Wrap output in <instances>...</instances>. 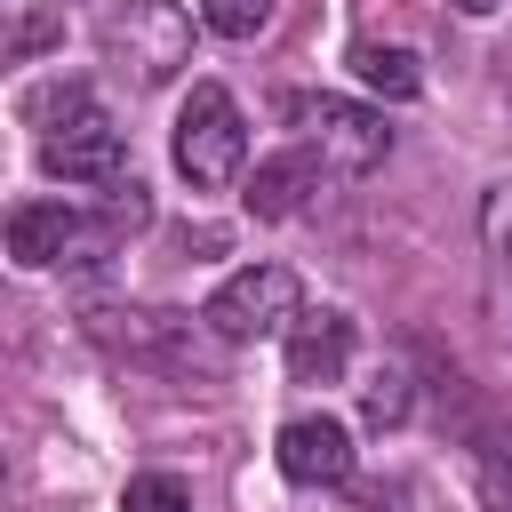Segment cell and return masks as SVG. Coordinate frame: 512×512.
<instances>
[{"label": "cell", "instance_id": "obj_1", "mask_svg": "<svg viewBox=\"0 0 512 512\" xmlns=\"http://www.w3.org/2000/svg\"><path fill=\"white\" fill-rule=\"evenodd\" d=\"M288 120H296V144H304L328 176H368V168L392 152L384 112H368V104H352V96H296Z\"/></svg>", "mask_w": 512, "mask_h": 512}, {"label": "cell", "instance_id": "obj_2", "mask_svg": "<svg viewBox=\"0 0 512 512\" xmlns=\"http://www.w3.org/2000/svg\"><path fill=\"white\" fill-rule=\"evenodd\" d=\"M240 160H248V120H240L232 88L200 80V88L184 96V112H176V168H184L200 192H216V184L240 176Z\"/></svg>", "mask_w": 512, "mask_h": 512}, {"label": "cell", "instance_id": "obj_3", "mask_svg": "<svg viewBox=\"0 0 512 512\" xmlns=\"http://www.w3.org/2000/svg\"><path fill=\"white\" fill-rule=\"evenodd\" d=\"M296 272L288 264H240L216 296H208V336L216 344H256V336H280V328H296Z\"/></svg>", "mask_w": 512, "mask_h": 512}, {"label": "cell", "instance_id": "obj_4", "mask_svg": "<svg viewBox=\"0 0 512 512\" xmlns=\"http://www.w3.org/2000/svg\"><path fill=\"white\" fill-rule=\"evenodd\" d=\"M40 168L48 176H64V184H128V144H120V128L88 104V88H64V128H48L40 136Z\"/></svg>", "mask_w": 512, "mask_h": 512}, {"label": "cell", "instance_id": "obj_5", "mask_svg": "<svg viewBox=\"0 0 512 512\" xmlns=\"http://www.w3.org/2000/svg\"><path fill=\"white\" fill-rule=\"evenodd\" d=\"M112 232H120V224H88V216L64 208V200H32V208L8 216V256H16L24 272H48V264H80V256H96Z\"/></svg>", "mask_w": 512, "mask_h": 512}, {"label": "cell", "instance_id": "obj_6", "mask_svg": "<svg viewBox=\"0 0 512 512\" xmlns=\"http://www.w3.org/2000/svg\"><path fill=\"white\" fill-rule=\"evenodd\" d=\"M272 464H280V480H296V488H344V480H352V432H344L336 416H296V424H280Z\"/></svg>", "mask_w": 512, "mask_h": 512}, {"label": "cell", "instance_id": "obj_7", "mask_svg": "<svg viewBox=\"0 0 512 512\" xmlns=\"http://www.w3.org/2000/svg\"><path fill=\"white\" fill-rule=\"evenodd\" d=\"M112 48H128L136 80H168L184 64V8L176 0H144L128 24H112Z\"/></svg>", "mask_w": 512, "mask_h": 512}, {"label": "cell", "instance_id": "obj_8", "mask_svg": "<svg viewBox=\"0 0 512 512\" xmlns=\"http://www.w3.org/2000/svg\"><path fill=\"white\" fill-rule=\"evenodd\" d=\"M320 176H328V168H320V160L296 144V152H272V160H256V176H248V192H240V200H248V216L280 224V216H296V208L320 192Z\"/></svg>", "mask_w": 512, "mask_h": 512}, {"label": "cell", "instance_id": "obj_9", "mask_svg": "<svg viewBox=\"0 0 512 512\" xmlns=\"http://www.w3.org/2000/svg\"><path fill=\"white\" fill-rule=\"evenodd\" d=\"M352 368V320L344 312H296L288 328V376L296 384H336Z\"/></svg>", "mask_w": 512, "mask_h": 512}, {"label": "cell", "instance_id": "obj_10", "mask_svg": "<svg viewBox=\"0 0 512 512\" xmlns=\"http://www.w3.org/2000/svg\"><path fill=\"white\" fill-rule=\"evenodd\" d=\"M352 72H360V88H376L384 104H408V96L424 88L416 56H408V48H384V40H360V48H352Z\"/></svg>", "mask_w": 512, "mask_h": 512}, {"label": "cell", "instance_id": "obj_11", "mask_svg": "<svg viewBox=\"0 0 512 512\" xmlns=\"http://www.w3.org/2000/svg\"><path fill=\"white\" fill-rule=\"evenodd\" d=\"M120 320H128V328H104V336H112L120 352H136V360H160V352L192 328L184 312H120Z\"/></svg>", "mask_w": 512, "mask_h": 512}, {"label": "cell", "instance_id": "obj_12", "mask_svg": "<svg viewBox=\"0 0 512 512\" xmlns=\"http://www.w3.org/2000/svg\"><path fill=\"white\" fill-rule=\"evenodd\" d=\"M200 24L216 40H256L272 24V0H200Z\"/></svg>", "mask_w": 512, "mask_h": 512}, {"label": "cell", "instance_id": "obj_13", "mask_svg": "<svg viewBox=\"0 0 512 512\" xmlns=\"http://www.w3.org/2000/svg\"><path fill=\"white\" fill-rule=\"evenodd\" d=\"M120 512H192V488L176 472H136L128 496H120Z\"/></svg>", "mask_w": 512, "mask_h": 512}, {"label": "cell", "instance_id": "obj_14", "mask_svg": "<svg viewBox=\"0 0 512 512\" xmlns=\"http://www.w3.org/2000/svg\"><path fill=\"white\" fill-rule=\"evenodd\" d=\"M480 240H488L496 280H512V184H496V192H488V208H480ZM504 328H512V320H504Z\"/></svg>", "mask_w": 512, "mask_h": 512}, {"label": "cell", "instance_id": "obj_15", "mask_svg": "<svg viewBox=\"0 0 512 512\" xmlns=\"http://www.w3.org/2000/svg\"><path fill=\"white\" fill-rule=\"evenodd\" d=\"M360 408H368V424L376 432H392V424H408V376L400 368H384L368 392H360Z\"/></svg>", "mask_w": 512, "mask_h": 512}, {"label": "cell", "instance_id": "obj_16", "mask_svg": "<svg viewBox=\"0 0 512 512\" xmlns=\"http://www.w3.org/2000/svg\"><path fill=\"white\" fill-rule=\"evenodd\" d=\"M480 496H488V512H512V448H496L480 464Z\"/></svg>", "mask_w": 512, "mask_h": 512}, {"label": "cell", "instance_id": "obj_17", "mask_svg": "<svg viewBox=\"0 0 512 512\" xmlns=\"http://www.w3.org/2000/svg\"><path fill=\"white\" fill-rule=\"evenodd\" d=\"M400 504V480H368V488H352V512H392Z\"/></svg>", "mask_w": 512, "mask_h": 512}, {"label": "cell", "instance_id": "obj_18", "mask_svg": "<svg viewBox=\"0 0 512 512\" xmlns=\"http://www.w3.org/2000/svg\"><path fill=\"white\" fill-rule=\"evenodd\" d=\"M456 8H464V16H488V8H496V0H456Z\"/></svg>", "mask_w": 512, "mask_h": 512}]
</instances>
